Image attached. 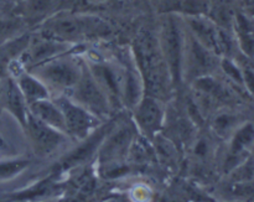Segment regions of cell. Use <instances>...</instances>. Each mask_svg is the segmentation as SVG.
<instances>
[{"mask_svg": "<svg viewBox=\"0 0 254 202\" xmlns=\"http://www.w3.org/2000/svg\"><path fill=\"white\" fill-rule=\"evenodd\" d=\"M131 51L134 65L143 79L144 93L164 101L174 86L158 34L149 29L141 30L134 39Z\"/></svg>", "mask_w": 254, "mask_h": 202, "instance_id": "cell-1", "label": "cell"}, {"mask_svg": "<svg viewBox=\"0 0 254 202\" xmlns=\"http://www.w3.org/2000/svg\"><path fill=\"white\" fill-rule=\"evenodd\" d=\"M161 52L168 65L174 87H180L183 82L184 50H185V25L180 16L168 14L161 21L158 32Z\"/></svg>", "mask_w": 254, "mask_h": 202, "instance_id": "cell-2", "label": "cell"}, {"mask_svg": "<svg viewBox=\"0 0 254 202\" xmlns=\"http://www.w3.org/2000/svg\"><path fill=\"white\" fill-rule=\"evenodd\" d=\"M108 32V26L97 17L82 15H57L44 25L42 36L61 42H74L84 37Z\"/></svg>", "mask_w": 254, "mask_h": 202, "instance_id": "cell-3", "label": "cell"}, {"mask_svg": "<svg viewBox=\"0 0 254 202\" xmlns=\"http://www.w3.org/2000/svg\"><path fill=\"white\" fill-rule=\"evenodd\" d=\"M83 64L73 57L64 55L49 60V61L32 67L29 71L35 74L40 81L46 84L50 92L60 94H68L81 77Z\"/></svg>", "mask_w": 254, "mask_h": 202, "instance_id": "cell-4", "label": "cell"}, {"mask_svg": "<svg viewBox=\"0 0 254 202\" xmlns=\"http://www.w3.org/2000/svg\"><path fill=\"white\" fill-rule=\"evenodd\" d=\"M117 124H118V119L117 118L109 119V121L102 123L96 131L92 132L87 138L81 140L79 145H77L76 148L72 149L71 151H68L66 155L62 156V158L52 166V175H60V174H64L66 173V171L72 170V169L87 163L89 159H92L94 155H97V153H98L99 148H101L104 139L108 136V134L113 131L114 127H116Z\"/></svg>", "mask_w": 254, "mask_h": 202, "instance_id": "cell-5", "label": "cell"}, {"mask_svg": "<svg viewBox=\"0 0 254 202\" xmlns=\"http://www.w3.org/2000/svg\"><path fill=\"white\" fill-rule=\"evenodd\" d=\"M67 96L77 104L98 117L101 121L107 118L112 112L111 103L106 93L97 83L86 64H83V69L78 82Z\"/></svg>", "mask_w": 254, "mask_h": 202, "instance_id": "cell-6", "label": "cell"}, {"mask_svg": "<svg viewBox=\"0 0 254 202\" xmlns=\"http://www.w3.org/2000/svg\"><path fill=\"white\" fill-rule=\"evenodd\" d=\"M134 129L131 124L127 123L114 127L97 153L99 165L109 168L111 173L117 168H122V161L128 156L135 139Z\"/></svg>", "mask_w": 254, "mask_h": 202, "instance_id": "cell-7", "label": "cell"}, {"mask_svg": "<svg viewBox=\"0 0 254 202\" xmlns=\"http://www.w3.org/2000/svg\"><path fill=\"white\" fill-rule=\"evenodd\" d=\"M54 101L64 114L66 134L74 140H83L103 123L98 117L72 101L67 94L55 96Z\"/></svg>", "mask_w": 254, "mask_h": 202, "instance_id": "cell-8", "label": "cell"}, {"mask_svg": "<svg viewBox=\"0 0 254 202\" xmlns=\"http://www.w3.org/2000/svg\"><path fill=\"white\" fill-rule=\"evenodd\" d=\"M186 30L215 55L226 54L231 50L228 35L208 16H184Z\"/></svg>", "mask_w": 254, "mask_h": 202, "instance_id": "cell-9", "label": "cell"}, {"mask_svg": "<svg viewBox=\"0 0 254 202\" xmlns=\"http://www.w3.org/2000/svg\"><path fill=\"white\" fill-rule=\"evenodd\" d=\"M24 131L31 143L35 155L39 158H47L55 154L69 138L67 134L42 123L30 113Z\"/></svg>", "mask_w": 254, "mask_h": 202, "instance_id": "cell-10", "label": "cell"}, {"mask_svg": "<svg viewBox=\"0 0 254 202\" xmlns=\"http://www.w3.org/2000/svg\"><path fill=\"white\" fill-rule=\"evenodd\" d=\"M216 65V55L201 45L185 27V50H184L183 78L190 81L208 76Z\"/></svg>", "mask_w": 254, "mask_h": 202, "instance_id": "cell-11", "label": "cell"}, {"mask_svg": "<svg viewBox=\"0 0 254 202\" xmlns=\"http://www.w3.org/2000/svg\"><path fill=\"white\" fill-rule=\"evenodd\" d=\"M161 102L155 97L144 94L133 109L135 127L148 139L159 135L165 123V109Z\"/></svg>", "mask_w": 254, "mask_h": 202, "instance_id": "cell-12", "label": "cell"}, {"mask_svg": "<svg viewBox=\"0 0 254 202\" xmlns=\"http://www.w3.org/2000/svg\"><path fill=\"white\" fill-rule=\"evenodd\" d=\"M87 65V64H86ZM92 76L97 81L103 92L106 93L112 109L123 106L122 103V81L123 69L117 68L114 65L108 62L93 61L87 65Z\"/></svg>", "mask_w": 254, "mask_h": 202, "instance_id": "cell-13", "label": "cell"}, {"mask_svg": "<svg viewBox=\"0 0 254 202\" xmlns=\"http://www.w3.org/2000/svg\"><path fill=\"white\" fill-rule=\"evenodd\" d=\"M55 175H50L34 185L14 193L0 196V202H32L42 201L57 196L62 191V186L54 180Z\"/></svg>", "mask_w": 254, "mask_h": 202, "instance_id": "cell-14", "label": "cell"}, {"mask_svg": "<svg viewBox=\"0 0 254 202\" xmlns=\"http://www.w3.org/2000/svg\"><path fill=\"white\" fill-rule=\"evenodd\" d=\"M2 97H4V107L6 111L19 122L20 126L24 129L26 126L27 117H29V108L16 81L12 77L7 78Z\"/></svg>", "mask_w": 254, "mask_h": 202, "instance_id": "cell-15", "label": "cell"}, {"mask_svg": "<svg viewBox=\"0 0 254 202\" xmlns=\"http://www.w3.org/2000/svg\"><path fill=\"white\" fill-rule=\"evenodd\" d=\"M27 108H29V113L39 119L40 122L66 134L64 114H62L60 107L55 103L54 99L49 98L34 102V103L29 104Z\"/></svg>", "mask_w": 254, "mask_h": 202, "instance_id": "cell-16", "label": "cell"}, {"mask_svg": "<svg viewBox=\"0 0 254 202\" xmlns=\"http://www.w3.org/2000/svg\"><path fill=\"white\" fill-rule=\"evenodd\" d=\"M15 81L26 101L27 106L34 102L41 101V99L51 98V92L47 88L46 84L30 72H22L15 78Z\"/></svg>", "mask_w": 254, "mask_h": 202, "instance_id": "cell-17", "label": "cell"}, {"mask_svg": "<svg viewBox=\"0 0 254 202\" xmlns=\"http://www.w3.org/2000/svg\"><path fill=\"white\" fill-rule=\"evenodd\" d=\"M212 0H168L166 14H176L183 16H207Z\"/></svg>", "mask_w": 254, "mask_h": 202, "instance_id": "cell-18", "label": "cell"}, {"mask_svg": "<svg viewBox=\"0 0 254 202\" xmlns=\"http://www.w3.org/2000/svg\"><path fill=\"white\" fill-rule=\"evenodd\" d=\"M30 44V37L24 35L19 39H11L0 46V76L7 72L12 61L21 56Z\"/></svg>", "mask_w": 254, "mask_h": 202, "instance_id": "cell-19", "label": "cell"}, {"mask_svg": "<svg viewBox=\"0 0 254 202\" xmlns=\"http://www.w3.org/2000/svg\"><path fill=\"white\" fill-rule=\"evenodd\" d=\"M31 160L27 158L0 159V183L10 181L29 169Z\"/></svg>", "mask_w": 254, "mask_h": 202, "instance_id": "cell-20", "label": "cell"}, {"mask_svg": "<svg viewBox=\"0 0 254 202\" xmlns=\"http://www.w3.org/2000/svg\"><path fill=\"white\" fill-rule=\"evenodd\" d=\"M235 22H236V26H237V32H238V37H240L241 47H242V50L248 55V56H253L254 32L252 29V25H251V22L241 14L236 15Z\"/></svg>", "mask_w": 254, "mask_h": 202, "instance_id": "cell-21", "label": "cell"}, {"mask_svg": "<svg viewBox=\"0 0 254 202\" xmlns=\"http://www.w3.org/2000/svg\"><path fill=\"white\" fill-rule=\"evenodd\" d=\"M19 21L11 19V17L0 15V46L4 45L5 42L10 41L14 37V35L19 31Z\"/></svg>", "mask_w": 254, "mask_h": 202, "instance_id": "cell-22", "label": "cell"}, {"mask_svg": "<svg viewBox=\"0 0 254 202\" xmlns=\"http://www.w3.org/2000/svg\"><path fill=\"white\" fill-rule=\"evenodd\" d=\"M231 194L235 198L241 199L243 201L254 200V184L250 181H243V183H236L231 186Z\"/></svg>", "mask_w": 254, "mask_h": 202, "instance_id": "cell-23", "label": "cell"}, {"mask_svg": "<svg viewBox=\"0 0 254 202\" xmlns=\"http://www.w3.org/2000/svg\"><path fill=\"white\" fill-rule=\"evenodd\" d=\"M233 180L236 183H243V181H250L254 175V163L253 161H247V163L238 165L237 168L233 169Z\"/></svg>", "mask_w": 254, "mask_h": 202, "instance_id": "cell-24", "label": "cell"}, {"mask_svg": "<svg viewBox=\"0 0 254 202\" xmlns=\"http://www.w3.org/2000/svg\"><path fill=\"white\" fill-rule=\"evenodd\" d=\"M222 68L223 71L226 72V73L228 74V76L231 77L232 79H235V81H237L238 83H242L243 82V74L241 73L240 69L237 68V67L235 66V65L232 64L231 61H228V60H223L222 61Z\"/></svg>", "mask_w": 254, "mask_h": 202, "instance_id": "cell-25", "label": "cell"}, {"mask_svg": "<svg viewBox=\"0 0 254 202\" xmlns=\"http://www.w3.org/2000/svg\"><path fill=\"white\" fill-rule=\"evenodd\" d=\"M150 191L145 186H138L131 191V200L134 202H149L150 201Z\"/></svg>", "mask_w": 254, "mask_h": 202, "instance_id": "cell-26", "label": "cell"}, {"mask_svg": "<svg viewBox=\"0 0 254 202\" xmlns=\"http://www.w3.org/2000/svg\"><path fill=\"white\" fill-rule=\"evenodd\" d=\"M233 118L232 117L227 116V114H223V116L217 117L215 119V129L218 132V133H223L227 129H230V127L232 126Z\"/></svg>", "mask_w": 254, "mask_h": 202, "instance_id": "cell-27", "label": "cell"}, {"mask_svg": "<svg viewBox=\"0 0 254 202\" xmlns=\"http://www.w3.org/2000/svg\"><path fill=\"white\" fill-rule=\"evenodd\" d=\"M243 81L246 82V84H247V87L250 88V91L254 93V74L253 72L251 71H245V73H243Z\"/></svg>", "mask_w": 254, "mask_h": 202, "instance_id": "cell-28", "label": "cell"}, {"mask_svg": "<svg viewBox=\"0 0 254 202\" xmlns=\"http://www.w3.org/2000/svg\"><path fill=\"white\" fill-rule=\"evenodd\" d=\"M10 153V146L9 144L5 141V139L2 138L1 133H0V155H5V154Z\"/></svg>", "mask_w": 254, "mask_h": 202, "instance_id": "cell-29", "label": "cell"}]
</instances>
